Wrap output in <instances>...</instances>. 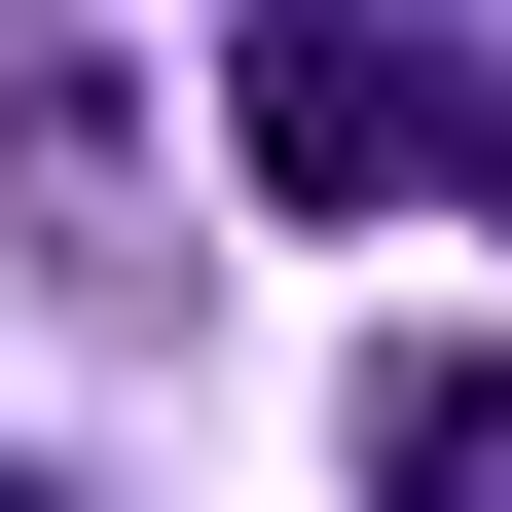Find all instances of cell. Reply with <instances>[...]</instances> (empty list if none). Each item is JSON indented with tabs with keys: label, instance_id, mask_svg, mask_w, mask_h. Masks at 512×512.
Segmentation results:
<instances>
[{
	"label": "cell",
	"instance_id": "cell-5",
	"mask_svg": "<svg viewBox=\"0 0 512 512\" xmlns=\"http://www.w3.org/2000/svg\"><path fill=\"white\" fill-rule=\"evenodd\" d=\"M0 512H74V476H0Z\"/></svg>",
	"mask_w": 512,
	"mask_h": 512
},
{
	"label": "cell",
	"instance_id": "cell-2",
	"mask_svg": "<svg viewBox=\"0 0 512 512\" xmlns=\"http://www.w3.org/2000/svg\"><path fill=\"white\" fill-rule=\"evenodd\" d=\"M0 220L74 256V293H147V147H110V37L74 0H0Z\"/></svg>",
	"mask_w": 512,
	"mask_h": 512
},
{
	"label": "cell",
	"instance_id": "cell-1",
	"mask_svg": "<svg viewBox=\"0 0 512 512\" xmlns=\"http://www.w3.org/2000/svg\"><path fill=\"white\" fill-rule=\"evenodd\" d=\"M256 183H330V220L366 183H476V74H439L403 0H256Z\"/></svg>",
	"mask_w": 512,
	"mask_h": 512
},
{
	"label": "cell",
	"instance_id": "cell-3",
	"mask_svg": "<svg viewBox=\"0 0 512 512\" xmlns=\"http://www.w3.org/2000/svg\"><path fill=\"white\" fill-rule=\"evenodd\" d=\"M366 512H512V366H476V330L366 366Z\"/></svg>",
	"mask_w": 512,
	"mask_h": 512
},
{
	"label": "cell",
	"instance_id": "cell-4",
	"mask_svg": "<svg viewBox=\"0 0 512 512\" xmlns=\"http://www.w3.org/2000/svg\"><path fill=\"white\" fill-rule=\"evenodd\" d=\"M476 183H512V74H476Z\"/></svg>",
	"mask_w": 512,
	"mask_h": 512
}]
</instances>
